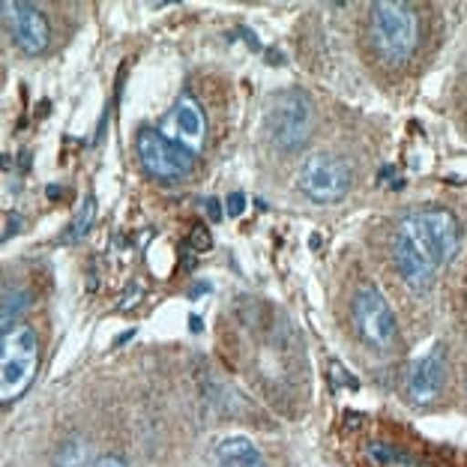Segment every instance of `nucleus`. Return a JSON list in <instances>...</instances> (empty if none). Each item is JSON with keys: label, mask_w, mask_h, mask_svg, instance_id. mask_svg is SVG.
<instances>
[{"label": "nucleus", "mask_w": 467, "mask_h": 467, "mask_svg": "<svg viewBox=\"0 0 467 467\" xmlns=\"http://www.w3.org/2000/svg\"><path fill=\"white\" fill-rule=\"evenodd\" d=\"M168 141H174L177 147H183L186 153L198 156L207 144V117L201 102L189 90H183L174 102V109L165 114L162 126H159Z\"/></svg>", "instance_id": "obj_8"}, {"label": "nucleus", "mask_w": 467, "mask_h": 467, "mask_svg": "<svg viewBox=\"0 0 467 467\" xmlns=\"http://www.w3.org/2000/svg\"><path fill=\"white\" fill-rule=\"evenodd\" d=\"M93 467H126V462L120 455H102V459L93 462Z\"/></svg>", "instance_id": "obj_19"}, {"label": "nucleus", "mask_w": 467, "mask_h": 467, "mask_svg": "<svg viewBox=\"0 0 467 467\" xmlns=\"http://www.w3.org/2000/svg\"><path fill=\"white\" fill-rule=\"evenodd\" d=\"M216 467H267V462L249 438H225L216 447Z\"/></svg>", "instance_id": "obj_12"}, {"label": "nucleus", "mask_w": 467, "mask_h": 467, "mask_svg": "<svg viewBox=\"0 0 467 467\" xmlns=\"http://www.w3.org/2000/svg\"><path fill=\"white\" fill-rule=\"evenodd\" d=\"M368 455L375 462H380V464H387V462H405V455L396 452V450H389V447H384V443H371Z\"/></svg>", "instance_id": "obj_16"}, {"label": "nucleus", "mask_w": 467, "mask_h": 467, "mask_svg": "<svg viewBox=\"0 0 467 467\" xmlns=\"http://www.w3.org/2000/svg\"><path fill=\"white\" fill-rule=\"evenodd\" d=\"M354 186V165L336 153H312L300 168V189L317 204H336Z\"/></svg>", "instance_id": "obj_5"}, {"label": "nucleus", "mask_w": 467, "mask_h": 467, "mask_svg": "<svg viewBox=\"0 0 467 467\" xmlns=\"http://www.w3.org/2000/svg\"><path fill=\"white\" fill-rule=\"evenodd\" d=\"M36 371H39L36 330L27 324H18L9 333H4V342H0V396H4V401L25 396V389L34 384Z\"/></svg>", "instance_id": "obj_4"}, {"label": "nucleus", "mask_w": 467, "mask_h": 467, "mask_svg": "<svg viewBox=\"0 0 467 467\" xmlns=\"http://www.w3.org/2000/svg\"><path fill=\"white\" fill-rule=\"evenodd\" d=\"M210 243H213V240H210V231L204 225H195L192 228V237H189V246H192L195 252H207Z\"/></svg>", "instance_id": "obj_17"}, {"label": "nucleus", "mask_w": 467, "mask_h": 467, "mask_svg": "<svg viewBox=\"0 0 467 467\" xmlns=\"http://www.w3.org/2000/svg\"><path fill=\"white\" fill-rule=\"evenodd\" d=\"M93 219H97V201L88 198V201H84V207L76 213V219H72V225H69L72 231L67 234V240H69V243H72V240H81L84 234H88V231L93 228Z\"/></svg>", "instance_id": "obj_15"}, {"label": "nucleus", "mask_w": 467, "mask_h": 467, "mask_svg": "<svg viewBox=\"0 0 467 467\" xmlns=\"http://www.w3.org/2000/svg\"><path fill=\"white\" fill-rule=\"evenodd\" d=\"M55 467H90L88 443L78 441V438L67 441L55 455Z\"/></svg>", "instance_id": "obj_14"}, {"label": "nucleus", "mask_w": 467, "mask_h": 467, "mask_svg": "<svg viewBox=\"0 0 467 467\" xmlns=\"http://www.w3.org/2000/svg\"><path fill=\"white\" fill-rule=\"evenodd\" d=\"M225 210H228V216H240L243 210H246V195H243V192H231L228 201H225Z\"/></svg>", "instance_id": "obj_18"}, {"label": "nucleus", "mask_w": 467, "mask_h": 467, "mask_svg": "<svg viewBox=\"0 0 467 467\" xmlns=\"http://www.w3.org/2000/svg\"><path fill=\"white\" fill-rule=\"evenodd\" d=\"M422 225L429 228V237L434 243V249H438L443 267H450V264L459 258V249H462V228H459V219H455L452 210L447 207H422L420 213Z\"/></svg>", "instance_id": "obj_11"}, {"label": "nucleus", "mask_w": 467, "mask_h": 467, "mask_svg": "<svg viewBox=\"0 0 467 467\" xmlns=\"http://www.w3.org/2000/svg\"><path fill=\"white\" fill-rule=\"evenodd\" d=\"M315 109L306 90H279L267 105V132L282 153H296L312 138Z\"/></svg>", "instance_id": "obj_3"}, {"label": "nucleus", "mask_w": 467, "mask_h": 467, "mask_svg": "<svg viewBox=\"0 0 467 467\" xmlns=\"http://www.w3.org/2000/svg\"><path fill=\"white\" fill-rule=\"evenodd\" d=\"M204 210H207L210 222H219V219H222V207H219V201H216V198H207V201H204Z\"/></svg>", "instance_id": "obj_20"}, {"label": "nucleus", "mask_w": 467, "mask_h": 467, "mask_svg": "<svg viewBox=\"0 0 467 467\" xmlns=\"http://www.w3.org/2000/svg\"><path fill=\"white\" fill-rule=\"evenodd\" d=\"M135 150H138V159H141L144 171L156 180H165V183L186 180L195 168V156L186 153L183 147H177L174 141H168L159 130L138 132Z\"/></svg>", "instance_id": "obj_7"}, {"label": "nucleus", "mask_w": 467, "mask_h": 467, "mask_svg": "<svg viewBox=\"0 0 467 467\" xmlns=\"http://www.w3.org/2000/svg\"><path fill=\"white\" fill-rule=\"evenodd\" d=\"M350 317H354V327L359 338L366 345L378 348V350H389L396 345V315H392L387 296L380 294L375 285H366L354 294V303H350Z\"/></svg>", "instance_id": "obj_6"}, {"label": "nucleus", "mask_w": 467, "mask_h": 467, "mask_svg": "<svg viewBox=\"0 0 467 467\" xmlns=\"http://www.w3.org/2000/svg\"><path fill=\"white\" fill-rule=\"evenodd\" d=\"M447 384V345H434L426 357L413 363L408 375V396L413 405H429Z\"/></svg>", "instance_id": "obj_10"}, {"label": "nucleus", "mask_w": 467, "mask_h": 467, "mask_svg": "<svg viewBox=\"0 0 467 467\" xmlns=\"http://www.w3.org/2000/svg\"><path fill=\"white\" fill-rule=\"evenodd\" d=\"M0 9H4V25L9 30V36H13V42L27 57H36L48 48L51 27L39 6L25 4V0H6Z\"/></svg>", "instance_id": "obj_9"}, {"label": "nucleus", "mask_w": 467, "mask_h": 467, "mask_svg": "<svg viewBox=\"0 0 467 467\" xmlns=\"http://www.w3.org/2000/svg\"><path fill=\"white\" fill-rule=\"evenodd\" d=\"M371 42L389 67L408 63L420 46V18L413 6L401 0H380L371 6Z\"/></svg>", "instance_id": "obj_2"}, {"label": "nucleus", "mask_w": 467, "mask_h": 467, "mask_svg": "<svg viewBox=\"0 0 467 467\" xmlns=\"http://www.w3.org/2000/svg\"><path fill=\"white\" fill-rule=\"evenodd\" d=\"M392 261L413 291H429L438 282L443 261L429 237V228L422 225L417 213H410L399 222L396 237H392Z\"/></svg>", "instance_id": "obj_1"}, {"label": "nucleus", "mask_w": 467, "mask_h": 467, "mask_svg": "<svg viewBox=\"0 0 467 467\" xmlns=\"http://www.w3.org/2000/svg\"><path fill=\"white\" fill-rule=\"evenodd\" d=\"M30 306V300H27V294L25 291H4V312H0V327H4V333H9L13 327H18L16 321L21 317V312H25Z\"/></svg>", "instance_id": "obj_13"}]
</instances>
